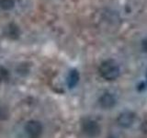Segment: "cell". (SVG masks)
<instances>
[{
	"label": "cell",
	"mask_w": 147,
	"mask_h": 138,
	"mask_svg": "<svg viewBox=\"0 0 147 138\" xmlns=\"http://www.w3.org/2000/svg\"><path fill=\"white\" fill-rule=\"evenodd\" d=\"M25 130L30 138H38L42 131V126L37 121H30L26 124Z\"/></svg>",
	"instance_id": "277c9868"
},
{
	"label": "cell",
	"mask_w": 147,
	"mask_h": 138,
	"mask_svg": "<svg viewBox=\"0 0 147 138\" xmlns=\"http://www.w3.org/2000/svg\"><path fill=\"white\" fill-rule=\"evenodd\" d=\"M81 129L82 132L87 137L90 138H95L96 136H98L101 131L99 124L90 118H85L81 122Z\"/></svg>",
	"instance_id": "7a4b0ae2"
},
{
	"label": "cell",
	"mask_w": 147,
	"mask_h": 138,
	"mask_svg": "<svg viewBox=\"0 0 147 138\" xmlns=\"http://www.w3.org/2000/svg\"><path fill=\"white\" fill-rule=\"evenodd\" d=\"M116 102L117 99L115 98V96L112 93H109V92H105L104 94L101 95V97L98 99V103L100 105V107L106 110L113 108L116 105Z\"/></svg>",
	"instance_id": "5b68a950"
},
{
	"label": "cell",
	"mask_w": 147,
	"mask_h": 138,
	"mask_svg": "<svg viewBox=\"0 0 147 138\" xmlns=\"http://www.w3.org/2000/svg\"><path fill=\"white\" fill-rule=\"evenodd\" d=\"M15 7V0H0V8L5 11H9Z\"/></svg>",
	"instance_id": "ba28073f"
},
{
	"label": "cell",
	"mask_w": 147,
	"mask_h": 138,
	"mask_svg": "<svg viewBox=\"0 0 147 138\" xmlns=\"http://www.w3.org/2000/svg\"><path fill=\"white\" fill-rule=\"evenodd\" d=\"M135 121V114L131 110H125L121 112L118 117V123L123 128L131 127Z\"/></svg>",
	"instance_id": "3957f363"
},
{
	"label": "cell",
	"mask_w": 147,
	"mask_h": 138,
	"mask_svg": "<svg viewBox=\"0 0 147 138\" xmlns=\"http://www.w3.org/2000/svg\"><path fill=\"white\" fill-rule=\"evenodd\" d=\"M99 74L104 79L112 81L117 79L119 76V66L116 61L112 59L105 60L99 66Z\"/></svg>",
	"instance_id": "6da1fadb"
},
{
	"label": "cell",
	"mask_w": 147,
	"mask_h": 138,
	"mask_svg": "<svg viewBox=\"0 0 147 138\" xmlns=\"http://www.w3.org/2000/svg\"><path fill=\"white\" fill-rule=\"evenodd\" d=\"M80 79V75H79V72H78L76 69H73L70 72H69L67 78H66V83H67V86L70 87V89H73L75 87L78 81Z\"/></svg>",
	"instance_id": "8992f818"
},
{
	"label": "cell",
	"mask_w": 147,
	"mask_h": 138,
	"mask_svg": "<svg viewBox=\"0 0 147 138\" xmlns=\"http://www.w3.org/2000/svg\"><path fill=\"white\" fill-rule=\"evenodd\" d=\"M5 33H6V35L10 39H18V37H20V31L16 24L10 23V24H8L7 26L6 30H5Z\"/></svg>",
	"instance_id": "52a82bcc"
},
{
	"label": "cell",
	"mask_w": 147,
	"mask_h": 138,
	"mask_svg": "<svg viewBox=\"0 0 147 138\" xmlns=\"http://www.w3.org/2000/svg\"><path fill=\"white\" fill-rule=\"evenodd\" d=\"M146 77H147V74H146Z\"/></svg>",
	"instance_id": "8fae6325"
},
{
	"label": "cell",
	"mask_w": 147,
	"mask_h": 138,
	"mask_svg": "<svg viewBox=\"0 0 147 138\" xmlns=\"http://www.w3.org/2000/svg\"><path fill=\"white\" fill-rule=\"evenodd\" d=\"M142 49L144 52L147 53V38L144 39V40H142Z\"/></svg>",
	"instance_id": "30bf717a"
},
{
	"label": "cell",
	"mask_w": 147,
	"mask_h": 138,
	"mask_svg": "<svg viewBox=\"0 0 147 138\" xmlns=\"http://www.w3.org/2000/svg\"><path fill=\"white\" fill-rule=\"evenodd\" d=\"M141 130L147 136V121H144L141 125Z\"/></svg>",
	"instance_id": "9c48e42d"
}]
</instances>
